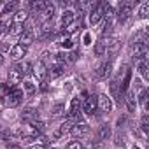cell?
Instances as JSON below:
<instances>
[{"label": "cell", "mask_w": 149, "mask_h": 149, "mask_svg": "<svg viewBox=\"0 0 149 149\" xmlns=\"http://www.w3.org/2000/svg\"><path fill=\"white\" fill-rule=\"evenodd\" d=\"M133 149H139V147H137V146H135V147H133Z\"/></svg>", "instance_id": "obj_40"}, {"label": "cell", "mask_w": 149, "mask_h": 149, "mask_svg": "<svg viewBox=\"0 0 149 149\" xmlns=\"http://www.w3.org/2000/svg\"><path fill=\"white\" fill-rule=\"evenodd\" d=\"M21 68H23V74H25V76L32 74V63H23V65H21Z\"/></svg>", "instance_id": "obj_33"}, {"label": "cell", "mask_w": 149, "mask_h": 149, "mask_svg": "<svg viewBox=\"0 0 149 149\" xmlns=\"http://www.w3.org/2000/svg\"><path fill=\"white\" fill-rule=\"evenodd\" d=\"M88 133H90V126L86 123H76L70 128V135L72 137H83V135H88Z\"/></svg>", "instance_id": "obj_3"}, {"label": "cell", "mask_w": 149, "mask_h": 149, "mask_svg": "<svg viewBox=\"0 0 149 149\" xmlns=\"http://www.w3.org/2000/svg\"><path fill=\"white\" fill-rule=\"evenodd\" d=\"M30 149H51V147H47V146H44V144H37V146H32Z\"/></svg>", "instance_id": "obj_37"}, {"label": "cell", "mask_w": 149, "mask_h": 149, "mask_svg": "<svg viewBox=\"0 0 149 149\" xmlns=\"http://www.w3.org/2000/svg\"><path fill=\"white\" fill-rule=\"evenodd\" d=\"M2 65H4V56L0 54V67H2Z\"/></svg>", "instance_id": "obj_39"}, {"label": "cell", "mask_w": 149, "mask_h": 149, "mask_svg": "<svg viewBox=\"0 0 149 149\" xmlns=\"http://www.w3.org/2000/svg\"><path fill=\"white\" fill-rule=\"evenodd\" d=\"M140 126H142V130H144V132H147V130H149V116H147V114H144V116H142Z\"/></svg>", "instance_id": "obj_29"}, {"label": "cell", "mask_w": 149, "mask_h": 149, "mask_svg": "<svg viewBox=\"0 0 149 149\" xmlns=\"http://www.w3.org/2000/svg\"><path fill=\"white\" fill-rule=\"evenodd\" d=\"M118 49H119V40H118V39H111V42H109L105 53H107V54H116Z\"/></svg>", "instance_id": "obj_17"}, {"label": "cell", "mask_w": 149, "mask_h": 149, "mask_svg": "<svg viewBox=\"0 0 149 149\" xmlns=\"http://www.w3.org/2000/svg\"><path fill=\"white\" fill-rule=\"evenodd\" d=\"M79 26H81V19H79V21H72V23L67 26V33H74Z\"/></svg>", "instance_id": "obj_28"}, {"label": "cell", "mask_w": 149, "mask_h": 149, "mask_svg": "<svg viewBox=\"0 0 149 149\" xmlns=\"http://www.w3.org/2000/svg\"><path fill=\"white\" fill-rule=\"evenodd\" d=\"M97 107H100L102 112H111L112 111V100L107 95H100L97 98Z\"/></svg>", "instance_id": "obj_4"}, {"label": "cell", "mask_w": 149, "mask_h": 149, "mask_svg": "<svg viewBox=\"0 0 149 149\" xmlns=\"http://www.w3.org/2000/svg\"><path fill=\"white\" fill-rule=\"evenodd\" d=\"M23 90H25L26 95H33L35 93V84L30 83V81H26V83H23Z\"/></svg>", "instance_id": "obj_27"}, {"label": "cell", "mask_w": 149, "mask_h": 149, "mask_svg": "<svg viewBox=\"0 0 149 149\" xmlns=\"http://www.w3.org/2000/svg\"><path fill=\"white\" fill-rule=\"evenodd\" d=\"M135 4H137V2H133V0H126V2H121L119 11H118V18H119V21H126V19L130 18V14H132Z\"/></svg>", "instance_id": "obj_2"}, {"label": "cell", "mask_w": 149, "mask_h": 149, "mask_svg": "<svg viewBox=\"0 0 149 149\" xmlns=\"http://www.w3.org/2000/svg\"><path fill=\"white\" fill-rule=\"evenodd\" d=\"M25 54H26V47H23L19 44H16V46L11 47V58L13 60H21Z\"/></svg>", "instance_id": "obj_12"}, {"label": "cell", "mask_w": 149, "mask_h": 149, "mask_svg": "<svg viewBox=\"0 0 149 149\" xmlns=\"http://www.w3.org/2000/svg\"><path fill=\"white\" fill-rule=\"evenodd\" d=\"M21 119H23V121H28V123L35 121V119H37V111H35L33 107H26V109L21 112Z\"/></svg>", "instance_id": "obj_14"}, {"label": "cell", "mask_w": 149, "mask_h": 149, "mask_svg": "<svg viewBox=\"0 0 149 149\" xmlns=\"http://www.w3.org/2000/svg\"><path fill=\"white\" fill-rule=\"evenodd\" d=\"M111 126L109 125H102L100 126V130H98V140H107L109 137H111Z\"/></svg>", "instance_id": "obj_15"}, {"label": "cell", "mask_w": 149, "mask_h": 149, "mask_svg": "<svg viewBox=\"0 0 149 149\" xmlns=\"http://www.w3.org/2000/svg\"><path fill=\"white\" fill-rule=\"evenodd\" d=\"M23 32H25V26H23V25H16V23H14V25L11 26V30H9L11 35H21Z\"/></svg>", "instance_id": "obj_25"}, {"label": "cell", "mask_w": 149, "mask_h": 149, "mask_svg": "<svg viewBox=\"0 0 149 149\" xmlns=\"http://www.w3.org/2000/svg\"><path fill=\"white\" fill-rule=\"evenodd\" d=\"M44 7H46V2H42V0H37V2L33 0V2H30V9L33 13H42Z\"/></svg>", "instance_id": "obj_20"}, {"label": "cell", "mask_w": 149, "mask_h": 149, "mask_svg": "<svg viewBox=\"0 0 149 149\" xmlns=\"http://www.w3.org/2000/svg\"><path fill=\"white\" fill-rule=\"evenodd\" d=\"M83 109H84L86 114H93L97 111V97L95 95H86L84 104H83Z\"/></svg>", "instance_id": "obj_5"}, {"label": "cell", "mask_w": 149, "mask_h": 149, "mask_svg": "<svg viewBox=\"0 0 149 149\" xmlns=\"http://www.w3.org/2000/svg\"><path fill=\"white\" fill-rule=\"evenodd\" d=\"M60 46H61V47H72V40H70V39H63V40L60 42Z\"/></svg>", "instance_id": "obj_36"}, {"label": "cell", "mask_w": 149, "mask_h": 149, "mask_svg": "<svg viewBox=\"0 0 149 149\" xmlns=\"http://www.w3.org/2000/svg\"><path fill=\"white\" fill-rule=\"evenodd\" d=\"M19 7V4L18 2H7L6 6H4V11H2V14H13L16 9Z\"/></svg>", "instance_id": "obj_21"}, {"label": "cell", "mask_w": 149, "mask_h": 149, "mask_svg": "<svg viewBox=\"0 0 149 149\" xmlns=\"http://www.w3.org/2000/svg\"><path fill=\"white\" fill-rule=\"evenodd\" d=\"M23 68H21V65H16V67H13L11 70H9V81L11 83H19V81H23Z\"/></svg>", "instance_id": "obj_8"}, {"label": "cell", "mask_w": 149, "mask_h": 149, "mask_svg": "<svg viewBox=\"0 0 149 149\" xmlns=\"http://www.w3.org/2000/svg\"><path fill=\"white\" fill-rule=\"evenodd\" d=\"M77 58H79V53H76V51H72V53L67 54V61H76Z\"/></svg>", "instance_id": "obj_34"}, {"label": "cell", "mask_w": 149, "mask_h": 149, "mask_svg": "<svg viewBox=\"0 0 149 149\" xmlns=\"http://www.w3.org/2000/svg\"><path fill=\"white\" fill-rule=\"evenodd\" d=\"M83 40H84V44H91V35L90 33H84V39Z\"/></svg>", "instance_id": "obj_38"}, {"label": "cell", "mask_w": 149, "mask_h": 149, "mask_svg": "<svg viewBox=\"0 0 149 149\" xmlns=\"http://www.w3.org/2000/svg\"><path fill=\"white\" fill-rule=\"evenodd\" d=\"M26 18H28L26 11H16V14H14V23H16V25H23V23L26 21Z\"/></svg>", "instance_id": "obj_18"}, {"label": "cell", "mask_w": 149, "mask_h": 149, "mask_svg": "<svg viewBox=\"0 0 149 149\" xmlns=\"http://www.w3.org/2000/svg\"><path fill=\"white\" fill-rule=\"evenodd\" d=\"M149 16V2H144L142 6H140V9H139V18H147Z\"/></svg>", "instance_id": "obj_24"}, {"label": "cell", "mask_w": 149, "mask_h": 149, "mask_svg": "<svg viewBox=\"0 0 149 149\" xmlns=\"http://www.w3.org/2000/svg\"><path fill=\"white\" fill-rule=\"evenodd\" d=\"M104 7H105V4H98L97 9H93L90 13V25H97L104 18Z\"/></svg>", "instance_id": "obj_7"}, {"label": "cell", "mask_w": 149, "mask_h": 149, "mask_svg": "<svg viewBox=\"0 0 149 149\" xmlns=\"http://www.w3.org/2000/svg\"><path fill=\"white\" fill-rule=\"evenodd\" d=\"M109 42H111V39L107 37H100V40L97 42V46H95V54L97 56H104L105 54V51H107V46H109Z\"/></svg>", "instance_id": "obj_10"}, {"label": "cell", "mask_w": 149, "mask_h": 149, "mask_svg": "<svg viewBox=\"0 0 149 149\" xmlns=\"http://www.w3.org/2000/svg\"><path fill=\"white\" fill-rule=\"evenodd\" d=\"M42 14H46V18H47V19H53V16H54V6H53V4H49V2H46V7H44Z\"/></svg>", "instance_id": "obj_23"}, {"label": "cell", "mask_w": 149, "mask_h": 149, "mask_svg": "<svg viewBox=\"0 0 149 149\" xmlns=\"http://www.w3.org/2000/svg\"><path fill=\"white\" fill-rule=\"evenodd\" d=\"M65 70H67V67H65L63 63H54V65H51V67L47 68V77H51V79L60 77L61 74H65Z\"/></svg>", "instance_id": "obj_6"}, {"label": "cell", "mask_w": 149, "mask_h": 149, "mask_svg": "<svg viewBox=\"0 0 149 149\" xmlns=\"http://www.w3.org/2000/svg\"><path fill=\"white\" fill-rule=\"evenodd\" d=\"M65 149H83V144H81L79 140H72L70 144H67Z\"/></svg>", "instance_id": "obj_30"}, {"label": "cell", "mask_w": 149, "mask_h": 149, "mask_svg": "<svg viewBox=\"0 0 149 149\" xmlns=\"http://www.w3.org/2000/svg\"><path fill=\"white\" fill-rule=\"evenodd\" d=\"M130 81H132V70H126V74H125V79H123V83H121V93H125V91L128 90V86H130Z\"/></svg>", "instance_id": "obj_22"}, {"label": "cell", "mask_w": 149, "mask_h": 149, "mask_svg": "<svg viewBox=\"0 0 149 149\" xmlns=\"http://www.w3.org/2000/svg\"><path fill=\"white\" fill-rule=\"evenodd\" d=\"M72 21H74V13H72V11H65V13H63V16H61V25L67 28Z\"/></svg>", "instance_id": "obj_19"}, {"label": "cell", "mask_w": 149, "mask_h": 149, "mask_svg": "<svg viewBox=\"0 0 149 149\" xmlns=\"http://www.w3.org/2000/svg\"><path fill=\"white\" fill-rule=\"evenodd\" d=\"M63 111H65V105H63V104H56V105L53 107V114H54V116H60Z\"/></svg>", "instance_id": "obj_32"}, {"label": "cell", "mask_w": 149, "mask_h": 149, "mask_svg": "<svg viewBox=\"0 0 149 149\" xmlns=\"http://www.w3.org/2000/svg\"><path fill=\"white\" fill-rule=\"evenodd\" d=\"M0 88H2V91H4V93L7 95V93H9V91H11V90H13L14 86H13V84H7V83H4L2 86H0Z\"/></svg>", "instance_id": "obj_35"}, {"label": "cell", "mask_w": 149, "mask_h": 149, "mask_svg": "<svg viewBox=\"0 0 149 149\" xmlns=\"http://www.w3.org/2000/svg\"><path fill=\"white\" fill-rule=\"evenodd\" d=\"M135 98H137V97H135V91H128V93H126V98H123V102L126 104V107H128L130 112H133L135 107H137V100H135Z\"/></svg>", "instance_id": "obj_13"}, {"label": "cell", "mask_w": 149, "mask_h": 149, "mask_svg": "<svg viewBox=\"0 0 149 149\" xmlns=\"http://www.w3.org/2000/svg\"><path fill=\"white\" fill-rule=\"evenodd\" d=\"M33 74H35V76H37V77H39V79H40V81H42V83H44V79H46V77H47V68H46V67H44V65H42V63H39V65H37V68H35V72H33Z\"/></svg>", "instance_id": "obj_16"}, {"label": "cell", "mask_w": 149, "mask_h": 149, "mask_svg": "<svg viewBox=\"0 0 149 149\" xmlns=\"http://www.w3.org/2000/svg\"><path fill=\"white\" fill-rule=\"evenodd\" d=\"M32 42H33V33H32V30H25V32L19 35V46L28 47Z\"/></svg>", "instance_id": "obj_11"}, {"label": "cell", "mask_w": 149, "mask_h": 149, "mask_svg": "<svg viewBox=\"0 0 149 149\" xmlns=\"http://www.w3.org/2000/svg\"><path fill=\"white\" fill-rule=\"evenodd\" d=\"M23 100V91L18 88H13L7 95H6V105L7 107H18Z\"/></svg>", "instance_id": "obj_1"}, {"label": "cell", "mask_w": 149, "mask_h": 149, "mask_svg": "<svg viewBox=\"0 0 149 149\" xmlns=\"http://www.w3.org/2000/svg\"><path fill=\"white\" fill-rule=\"evenodd\" d=\"M139 102L144 105V109H147V107H146V102H147V91H146V90L140 91V95H139Z\"/></svg>", "instance_id": "obj_31"}, {"label": "cell", "mask_w": 149, "mask_h": 149, "mask_svg": "<svg viewBox=\"0 0 149 149\" xmlns=\"http://www.w3.org/2000/svg\"><path fill=\"white\" fill-rule=\"evenodd\" d=\"M139 72H140V76H142L144 79L149 77V70H147V63H146V61H140V63H139Z\"/></svg>", "instance_id": "obj_26"}, {"label": "cell", "mask_w": 149, "mask_h": 149, "mask_svg": "<svg viewBox=\"0 0 149 149\" xmlns=\"http://www.w3.org/2000/svg\"><path fill=\"white\" fill-rule=\"evenodd\" d=\"M111 70H112V61L111 60L109 61H104L98 67V70H97V79H105L109 74H111Z\"/></svg>", "instance_id": "obj_9"}]
</instances>
